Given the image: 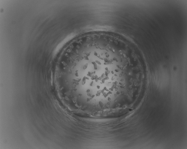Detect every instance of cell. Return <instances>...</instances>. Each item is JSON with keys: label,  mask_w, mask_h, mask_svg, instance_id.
Masks as SVG:
<instances>
[{"label": "cell", "mask_w": 187, "mask_h": 149, "mask_svg": "<svg viewBox=\"0 0 187 149\" xmlns=\"http://www.w3.org/2000/svg\"><path fill=\"white\" fill-rule=\"evenodd\" d=\"M118 42L99 44L85 54L77 65L76 80L86 94L96 102L118 103L126 80L139 72L122 62Z\"/></svg>", "instance_id": "cell-1"}, {"label": "cell", "mask_w": 187, "mask_h": 149, "mask_svg": "<svg viewBox=\"0 0 187 149\" xmlns=\"http://www.w3.org/2000/svg\"><path fill=\"white\" fill-rule=\"evenodd\" d=\"M89 37V36H88V37H87V38H86L85 39H87V38H88ZM89 37H90V36H89Z\"/></svg>", "instance_id": "cell-2"}]
</instances>
